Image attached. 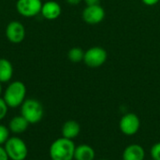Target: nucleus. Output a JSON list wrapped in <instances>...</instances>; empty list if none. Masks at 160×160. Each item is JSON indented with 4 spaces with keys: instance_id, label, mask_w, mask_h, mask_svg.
Returning a JSON list of instances; mask_svg holds the SVG:
<instances>
[{
    "instance_id": "obj_13",
    "label": "nucleus",
    "mask_w": 160,
    "mask_h": 160,
    "mask_svg": "<svg viewBox=\"0 0 160 160\" xmlns=\"http://www.w3.org/2000/svg\"><path fill=\"white\" fill-rule=\"evenodd\" d=\"M29 125L30 124L24 117H22V115H17L11 118V120L9 121L8 129L14 134H22L26 131Z\"/></svg>"
},
{
    "instance_id": "obj_9",
    "label": "nucleus",
    "mask_w": 160,
    "mask_h": 160,
    "mask_svg": "<svg viewBox=\"0 0 160 160\" xmlns=\"http://www.w3.org/2000/svg\"><path fill=\"white\" fill-rule=\"evenodd\" d=\"M6 38L11 43H21L25 38V28L19 21H11L6 27Z\"/></svg>"
},
{
    "instance_id": "obj_22",
    "label": "nucleus",
    "mask_w": 160,
    "mask_h": 160,
    "mask_svg": "<svg viewBox=\"0 0 160 160\" xmlns=\"http://www.w3.org/2000/svg\"><path fill=\"white\" fill-rule=\"evenodd\" d=\"M86 6H95V5H100V0H82Z\"/></svg>"
},
{
    "instance_id": "obj_19",
    "label": "nucleus",
    "mask_w": 160,
    "mask_h": 160,
    "mask_svg": "<svg viewBox=\"0 0 160 160\" xmlns=\"http://www.w3.org/2000/svg\"><path fill=\"white\" fill-rule=\"evenodd\" d=\"M8 111V107L7 103L5 102L3 98H0V121H2L7 116Z\"/></svg>"
},
{
    "instance_id": "obj_16",
    "label": "nucleus",
    "mask_w": 160,
    "mask_h": 160,
    "mask_svg": "<svg viewBox=\"0 0 160 160\" xmlns=\"http://www.w3.org/2000/svg\"><path fill=\"white\" fill-rule=\"evenodd\" d=\"M84 51L80 47H73L68 52V58L72 63H80L83 61Z\"/></svg>"
},
{
    "instance_id": "obj_1",
    "label": "nucleus",
    "mask_w": 160,
    "mask_h": 160,
    "mask_svg": "<svg viewBox=\"0 0 160 160\" xmlns=\"http://www.w3.org/2000/svg\"><path fill=\"white\" fill-rule=\"evenodd\" d=\"M75 148L73 140L58 138L50 146V158L52 160H73Z\"/></svg>"
},
{
    "instance_id": "obj_25",
    "label": "nucleus",
    "mask_w": 160,
    "mask_h": 160,
    "mask_svg": "<svg viewBox=\"0 0 160 160\" xmlns=\"http://www.w3.org/2000/svg\"><path fill=\"white\" fill-rule=\"evenodd\" d=\"M99 160H108V159H99Z\"/></svg>"
},
{
    "instance_id": "obj_20",
    "label": "nucleus",
    "mask_w": 160,
    "mask_h": 160,
    "mask_svg": "<svg viewBox=\"0 0 160 160\" xmlns=\"http://www.w3.org/2000/svg\"><path fill=\"white\" fill-rule=\"evenodd\" d=\"M0 160H9L8 156L5 150V147L0 146Z\"/></svg>"
},
{
    "instance_id": "obj_4",
    "label": "nucleus",
    "mask_w": 160,
    "mask_h": 160,
    "mask_svg": "<svg viewBox=\"0 0 160 160\" xmlns=\"http://www.w3.org/2000/svg\"><path fill=\"white\" fill-rule=\"evenodd\" d=\"M4 147L10 160H25L28 156V147L19 137L9 138Z\"/></svg>"
},
{
    "instance_id": "obj_8",
    "label": "nucleus",
    "mask_w": 160,
    "mask_h": 160,
    "mask_svg": "<svg viewBox=\"0 0 160 160\" xmlns=\"http://www.w3.org/2000/svg\"><path fill=\"white\" fill-rule=\"evenodd\" d=\"M105 9L100 5L86 6L82 13L83 22L90 25H96L100 23L105 18Z\"/></svg>"
},
{
    "instance_id": "obj_6",
    "label": "nucleus",
    "mask_w": 160,
    "mask_h": 160,
    "mask_svg": "<svg viewBox=\"0 0 160 160\" xmlns=\"http://www.w3.org/2000/svg\"><path fill=\"white\" fill-rule=\"evenodd\" d=\"M141 128V120L136 113L128 112L119 121L120 131L126 136H133L138 133Z\"/></svg>"
},
{
    "instance_id": "obj_2",
    "label": "nucleus",
    "mask_w": 160,
    "mask_h": 160,
    "mask_svg": "<svg viewBox=\"0 0 160 160\" xmlns=\"http://www.w3.org/2000/svg\"><path fill=\"white\" fill-rule=\"evenodd\" d=\"M26 86L21 81L10 82L4 92L3 98L8 108H18L25 100Z\"/></svg>"
},
{
    "instance_id": "obj_15",
    "label": "nucleus",
    "mask_w": 160,
    "mask_h": 160,
    "mask_svg": "<svg viewBox=\"0 0 160 160\" xmlns=\"http://www.w3.org/2000/svg\"><path fill=\"white\" fill-rule=\"evenodd\" d=\"M13 66L11 62L6 58H0V82H8L13 76Z\"/></svg>"
},
{
    "instance_id": "obj_5",
    "label": "nucleus",
    "mask_w": 160,
    "mask_h": 160,
    "mask_svg": "<svg viewBox=\"0 0 160 160\" xmlns=\"http://www.w3.org/2000/svg\"><path fill=\"white\" fill-rule=\"evenodd\" d=\"M108 59L107 51L100 46H94L84 52L83 63L90 68H98L103 66Z\"/></svg>"
},
{
    "instance_id": "obj_26",
    "label": "nucleus",
    "mask_w": 160,
    "mask_h": 160,
    "mask_svg": "<svg viewBox=\"0 0 160 160\" xmlns=\"http://www.w3.org/2000/svg\"><path fill=\"white\" fill-rule=\"evenodd\" d=\"M151 160H153V159H151Z\"/></svg>"
},
{
    "instance_id": "obj_7",
    "label": "nucleus",
    "mask_w": 160,
    "mask_h": 160,
    "mask_svg": "<svg viewBox=\"0 0 160 160\" xmlns=\"http://www.w3.org/2000/svg\"><path fill=\"white\" fill-rule=\"evenodd\" d=\"M42 5L41 0H17L16 9L22 17L32 18L40 13Z\"/></svg>"
},
{
    "instance_id": "obj_23",
    "label": "nucleus",
    "mask_w": 160,
    "mask_h": 160,
    "mask_svg": "<svg viewBox=\"0 0 160 160\" xmlns=\"http://www.w3.org/2000/svg\"><path fill=\"white\" fill-rule=\"evenodd\" d=\"M82 1V0H66V2H67L68 4L71 5V6H77V5H79Z\"/></svg>"
},
{
    "instance_id": "obj_12",
    "label": "nucleus",
    "mask_w": 160,
    "mask_h": 160,
    "mask_svg": "<svg viewBox=\"0 0 160 160\" xmlns=\"http://www.w3.org/2000/svg\"><path fill=\"white\" fill-rule=\"evenodd\" d=\"M81 132V126L75 120H68L64 123L62 127V137L73 140L79 136Z\"/></svg>"
},
{
    "instance_id": "obj_11",
    "label": "nucleus",
    "mask_w": 160,
    "mask_h": 160,
    "mask_svg": "<svg viewBox=\"0 0 160 160\" xmlns=\"http://www.w3.org/2000/svg\"><path fill=\"white\" fill-rule=\"evenodd\" d=\"M123 160H144L145 151L143 147L138 143L128 145L122 155Z\"/></svg>"
},
{
    "instance_id": "obj_21",
    "label": "nucleus",
    "mask_w": 160,
    "mask_h": 160,
    "mask_svg": "<svg viewBox=\"0 0 160 160\" xmlns=\"http://www.w3.org/2000/svg\"><path fill=\"white\" fill-rule=\"evenodd\" d=\"M160 0H142V2L145 5V6H148V7H153V6H156L157 4L159 3Z\"/></svg>"
},
{
    "instance_id": "obj_17",
    "label": "nucleus",
    "mask_w": 160,
    "mask_h": 160,
    "mask_svg": "<svg viewBox=\"0 0 160 160\" xmlns=\"http://www.w3.org/2000/svg\"><path fill=\"white\" fill-rule=\"evenodd\" d=\"M9 129L6 126L0 125V146L4 145L9 139Z\"/></svg>"
},
{
    "instance_id": "obj_24",
    "label": "nucleus",
    "mask_w": 160,
    "mask_h": 160,
    "mask_svg": "<svg viewBox=\"0 0 160 160\" xmlns=\"http://www.w3.org/2000/svg\"><path fill=\"white\" fill-rule=\"evenodd\" d=\"M1 93H2V83L0 82V95H1Z\"/></svg>"
},
{
    "instance_id": "obj_14",
    "label": "nucleus",
    "mask_w": 160,
    "mask_h": 160,
    "mask_svg": "<svg viewBox=\"0 0 160 160\" xmlns=\"http://www.w3.org/2000/svg\"><path fill=\"white\" fill-rule=\"evenodd\" d=\"M96 152L89 144H80L76 146L74 153L75 160H95Z\"/></svg>"
},
{
    "instance_id": "obj_10",
    "label": "nucleus",
    "mask_w": 160,
    "mask_h": 160,
    "mask_svg": "<svg viewBox=\"0 0 160 160\" xmlns=\"http://www.w3.org/2000/svg\"><path fill=\"white\" fill-rule=\"evenodd\" d=\"M61 13H62V8L60 4L53 0H49L43 3L40 11L42 17L49 21L56 20L57 18H59Z\"/></svg>"
},
{
    "instance_id": "obj_18",
    "label": "nucleus",
    "mask_w": 160,
    "mask_h": 160,
    "mask_svg": "<svg viewBox=\"0 0 160 160\" xmlns=\"http://www.w3.org/2000/svg\"><path fill=\"white\" fill-rule=\"evenodd\" d=\"M150 156L153 160H160V142L155 143L150 149Z\"/></svg>"
},
{
    "instance_id": "obj_3",
    "label": "nucleus",
    "mask_w": 160,
    "mask_h": 160,
    "mask_svg": "<svg viewBox=\"0 0 160 160\" xmlns=\"http://www.w3.org/2000/svg\"><path fill=\"white\" fill-rule=\"evenodd\" d=\"M21 115L31 125L38 124L44 116L42 104L35 98H27L21 105Z\"/></svg>"
}]
</instances>
